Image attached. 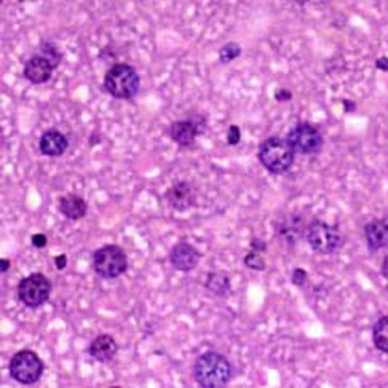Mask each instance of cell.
Masks as SVG:
<instances>
[{
    "label": "cell",
    "instance_id": "obj_11",
    "mask_svg": "<svg viewBox=\"0 0 388 388\" xmlns=\"http://www.w3.org/2000/svg\"><path fill=\"white\" fill-rule=\"evenodd\" d=\"M200 259H202L200 251L195 249L188 243L176 245L170 253L171 265L179 272H192L198 265Z\"/></svg>",
    "mask_w": 388,
    "mask_h": 388
},
{
    "label": "cell",
    "instance_id": "obj_18",
    "mask_svg": "<svg viewBox=\"0 0 388 388\" xmlns=\"http://www.w3.org/2000/svg\"><path fill=\"white\" fill-rule=\"evenodd\" d=\"M204 288H206L211 294L218 297H227L230 291H232L229 276L221 274V272H213V274H209L206 276V281H204Z\"/></svg>",
    "mask_w": 388,
    "mask_h": 388
},
{
    "label": "cell",
    "instance_id": "obj_3",
    "mask_svg": "<svg viewBox=\"0 0 388 388\" xmlns=\"http://www.w3.org/2000/svg\"><path fill=\"white\" fill-rule=\"evenodd\" d=\"M104 88L117 99H131L139 91V76L133 66L115 64L107 71Z\"/></svg>",
    "mask_w": 388,
    "mask_h": 388
},
{
    "label": "cell",
    "instance_id": "obj_13",
    "mask_svg": "<svg viewBox=\"0 0 388 388\" xmlns=\"http://www.w3.org/2000/svg\"><path fill=\"white\" fill-rule=\"evenodd\" d=\"M67 138L58 130H48L42 134L39 148L46 157H61L67 150Z\"/></svg>",
    "mask_w": 388,
    "mask_h": 388
},
{
    "label": "cell",
    "instance_id": "obj_27",
    "mask_svg": "<svg viewBox=\"0 0 388 388\" xmlns=\"http://www.w3.org/2000/svg\"><path fill=\"white\" fill-rule=\"evenodd\" d=\"M275 96H276L278 101H283V99H291V93L286 91V90H280L275 94Z\"/></svg>",
    "mask_w": 388,
    "mask_h": 388
},
{
    "label": "cell",
    "instance_id": "obj_5",
    "mask_svg": "<svg viewBox=\"0 0 388 388\" xmlns=\"http://www.w3.org/2000/svg\"><path fill=\"white\" fill-rule=\"evenodd\" d=\"M10 376L23 385H33L42 377L44 361L33 350L18 351L12 356L8 366Z\"/></svg>",
    "mask_w": 388,
    "mask_h": 388
},
{
    "label": "cell",
    "instance_id": "obj_21",
    "mask_svg": "<svg viewBox=\"0 0 388 388\" xmlns=\"http://www.w3.org/2000/svg\"><path fill=\"white\" fill-rule=\"evenodd\" d=\"M245 265L248 267V269H253L258 272L265 270V261L261 256V253H258V251H251V253L246 254Z\"/></svg>",
    "mask_w": 388,
    "mask_h": 388
},
{
    "label": "cell",
    "instance_id": "obj_26",
    "mask_svg": "<svg viewBox=\"0 0 388 388\" xmlns=\"http://www.w3.org/2000/svg\"><path fill=\"white\" fill-rule=\"evenodd\" d=\"M55 264H56V267H58V269H60V270H64V269H66V265H67L66 254L58 256V258L55 259Z\"/></svg>",
    "mask_w": 388,
    "mask_h": 388
},
{
    "label": "cell",
    "instance_id": "obj_4",
    "mask_svg": "<svg viewBox=\"0 0 388 388\" xmlns=\"http://www.w3.org/2000/svg\"><path fill=\"white\" fill-rule=\"evenodd\" d=\"M128 261L118 245H106L93 254V269L101 278L114 280L127 272Z\"/></svg>",
    "mask_w": 388,
    "mask_h": 388
},
{
    "label": "cell",
    "instance_id": "obj_6",
    "mask_svg": "<svg viewBox=\"0 0 388 388\" xmlns=\"http://www.w3.org/2000/svg\"><path fill=\"white\" fill-rule=\"evenodd\" d=\"M307 241L313 251L319 254H331L342 245V235L339 227L315 219L307 227Z\"/></svg>",
    "mask_w": 388,
    "mask_h": 388
},
{
    "label": "cell",
    "instance_id": "obj_24",
    "mask_svg": "<svg viewBox=\"0 0 388 388\" xmlns=\"http://www.w3.org/2000/svg\"><path fill=\"white\" fill-rule=\"evenodd\" d=\"M45 245H46L45 235L44 233H35L33 237V246H35V248H44Z\"/></svg>",
    "mask_w": 388,
    "mask_h": 388
},
{
    "label": "cell",
    "instance_id": "obj_20",
    "mask_svg": "<svg viewBox=\"0 0 388 388\" xmlns=\"http://www.w3.org/2000/svg\"><path fill=\"white\" fill-rule=\"evenodd\" d=\"M240 53H241L240 45L235 44V42H230V44L222 46L221 51H219V60H221V62H225V64H227V62L237 60Z\"/></svg>",
    "mask_w": 388,
    "mask_h": 388
},
{
    "label": "cell",
    "instance_id": "obj_1",
    "mask_svg": "<svg viewBox=\"0 0 388 388\" xmlns=\"http://www.w3.org/2000/svg\"><path fill=\"white\" fill-rule=\"evenodd\" d=\"M232 364L218 351H206L193 364V379L202 388H222L232 379Z\"/></svg>",
    "mask_w": 388,
    "mask_h": 388
},
{
    "label": "cell",
    "instance_id": "obj_28",
    "mask_svg": "<svg viewBox=\"0 0 388 388\" xmlns=\"http://www.w3.org/2000/svg\"><path fill=\"white\" fill-rule=\"evenodd\" d=\"M382 274H384V276L388 280V256L385 258L384 264H382Z\"/></svg>",
    "mask_w": 388,
    "mask_h": 388
},
{
    "label": "cell",
    "instance_id": "obj_12",
    "mask_svg": "<svg viewBox=\"0 0 388 388\" xmlns=\"http://www.w3.org/2000/svg\"><path fill=\"white\" fill-rule=\"evenodd\" d=\"M118 351V344L115 342V339L111 334H101L96 339H93V342L88 347V355L93 360L99 361V363H107L112 361Z\"/></svg>",
    "mask_w": 388,
    "mask_h": 388
},
{
    "label": "cell",
    "instance_id": "obj_7",
    "mask_svg": "<svg viewBox=\"0 0 388 388\" xmlns=\"http://www.w3.org/2000/svg\"><path fill=\"white\" fill-rule=\"evenodd\" d=\"M51 294V283L42 274H33L23 278L18 285L19 301L29 308H39L46 303Z\"/></svg>",
    "mask_w": 388,
    "mask_h": 388
},
{
    "label": "cell",
    "instance_id": "obj_22",
    "mask_svg": "<svg viewBox=\"0 0 388 388\" xmlns=\"http://www.w3.org/2000/svg\"><path fill=\"white\" fill-rule=\"evenodd\" d=\"M240 138H241V133H240V128L237 125H232V127L229 128V133H227V141L230 146H235L240 143Z\"/></svg>",
    "mask_w": 388,
    "mask_h": 388
},
{
    "label": "cell",
    "instance_id": "obj_9",
    "mask_svg": "<svg viewBox=\"0 0 388 388\" xmlns=\"http://www.w3.org/2000/svg\"><path fill=\"white\" fill-rule=\"evenodd\" d=\"M165 198L170 208L175 211L184 213L187 209H191L197 202V191L193 188L191 182L187 181H177L176 184H173L168 188L165 193Z\"/></svg>",
    "mask_w": 388,
    "mask_h": 388
},
{
    "label": "cell",
    "instance_id": "obj_17",
    "mask_svg": "<svg viewBox=\"0 0 388 388\" xmlns=\"http://www.w3.org/2000/svg\"><path fill=\"white\" fill-rule=\"evenodd\" d=\"M366 241L371 251H379L388 245V222L372 221L364 227Z\"/></svg>",
    "mask_w": 388,
    "mask_h": 388
},
{
    "label": "cell",
    "instance_id": "obj_19",
    "mask_svg": "<svg viewBox=\"0 0 388 388\" xmlns=\"http://www.w3.org/2000/svg\"><path fill=\"white\" fill-rule=\"evenodd\" d=\"M372 339H374V345L377 349L388 353V317L380 318L376 323L374 329H372Z\"/></svg>",
    "mask_w": 388,
    "mask_h": 388
},
{
    "label": "cell",
    "instance_id": "obj_8",
    "mask_svg": "<svg viewBox=\"0 0 388 388\" xmlns=\"http://www.w3.org/2000/svg\"><path fill=\"white\" fill-rule=\"evenodd\" d=\"M288 143L294 152L303 155L317 154L323 146V136L319 131L308 123H301L292 128L288 134Z\"/></svg>",
    "mask_w": 388,
    "mask_h": 388
},
{
    "label": "cell",
    "instance_id": "obj_10",
    "mask_svg": "<svg viewBox=\"0 0 388 388\" xmlns=\"http://www.w3.org/2000/svg\"><path fill=\"white\" fill-rule=\"evenodd\" d=\"M56 67L58 66L53 61H50L45 55H42L37 51V55H34L24 64V77L28 78L30 83L40 85V83H45L50 80L51 74H53Z\"/></svg>",
    "mask_w": 388,
    "mask_h": 388
},
{
    "label": "cell",
    "instance_id": "obj_23",
    "mask_svg": "<svg viewBox=\"0 0 388 388\" xmlns=\"http://www.w3.org/2000/svg\"><path fill=\"white\" fill-rule=\"evenodd\" d=\"M307 280V274L303 272L302 269H296L294 274H292V283H294L296 286H302L303 283Z\"/></svg>",
    "mask_w": 388,
    "mask_h": 388
},
{
    "label": "cell",
    "instance_id": "obj_15",
    "mask_svg": "<svg viewBox=\"0 0 388 388\" xmlns=\"http://www.w3.org/2000/svg\"><path fill=\"white\" fill-rule=\"evenodd\" d=\"M202 130H198V125L192 120H181V122H176L171 125L170 128V136L171 139L181 146V148H188V146L193 144L197 134L200 133Z\"/></svg>",
    "mask_w": 388,
    "mask_h": 388
},
{
    "label": "cell",
    "instance_id": "obj_25",
    "mask_svg": "<svg viewBox=\"0 0 388 388\" xmlns=\"http://www.w3.org/2000/svg\"><path fill=\"white\" fill-rule=\"evenodd\" d=\"M251 248H253V251H258V253H262V251L267 249V245H265V241H262L259 238H254L253 241H251Z\"/></svg>",
    "mask_w": 388,
    "mask_h": 388
},
{
    "label": "cell",
    "instance_id": "obj_2",
    "mask_svg": "<svg viewBox=\"0 0 388 388\" xmlns=\"http://www.w3.org/2000/svg\"><path fill=\"white\" fill-rule=\"evenodd\" d=\"M259 160L270 173L281 175L294 164V150L290 143L280 138H269L261 144Z\"/></svg>",
    "mask_w": 388,
    "mask_h": 388
},
{
    "label": "cell",
    "instance_id": "obj_29",
    "mask_svg": "<svg viewBox=\"0 0 388 388\" xmlns=\"http://www.w3.org/2000/svg\"><path fill=\"white\" fill-rule=\"evenodd\" d=\"M0 264H2V269H0V270H2L3 274H5V272L10 269V261L8 259H2V261H0Z\"/></svg>",
    "mask_w": 388,
    "mask_h": 388
},
{
    "label": "cell",
    "instance_id": "obj_16",
    "mask_svg": "<svg viewBox=\"0 0 388 388\" xmlns=\"http://www.w3.org/2000/svg\"><path fill=\"white\" fill-rule=\"evenodd\" d=\"M303 232H307V229L303 227V221L299 216H288L286 219H281L280 225H278V235L286 241V243L294 245L302 238Z\"/></svg>",
    "mask_w": 388,
    "mask_h": 388
},
{
    "label": "cell",
    "instance_id": "obj_14",
    "mask_svg": "<svg viewBox=\"0 0 388 388\" xmlns=\"http://www.w3.org/2000/svg\"><path fill=\"white\" fill-rule=\"evenodd\" d=\"M58 209H60V213L66 219H71V221H80L82 218H85V214L88 211V204L82 197L76 195V193H67V195H64L60 200Z\"/></svg>",
    "mask_w": 388,
    "mask_h": 388
}]
</instances>
